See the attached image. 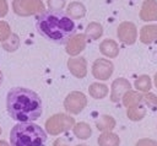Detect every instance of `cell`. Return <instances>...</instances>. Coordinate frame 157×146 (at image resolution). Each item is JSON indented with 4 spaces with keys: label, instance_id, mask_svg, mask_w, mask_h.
<instances>
[{
    "label": "cell",
    "instance_id": "obj_7",
    "mask_svg": "<svg viewBox=\"0 0 157 146\" xmlns=\"http://www.w3.org/2000/svg\"><path fill=\"white\" fill-rule=\"evenodd\" d=\"M114 71V65L108 59H97L92 65V75L97 80H108Z\"/></svg>",
    "mask_w": 157,
    "mask_h": 146
},
{
    "label": "cell",
    "instance_id": "obj_26",
    "mask_svg": "<svg viewBox=\"0 0 157 146\" xmlns=\"http://www.w3.org/2000/svg\"><path fill=\"white\" fill-rule=\"evenodd\" d=\"M11 34V29L9 23H6L5 21H0V42L6 40Z\"/></svg>",
    "mask_w": 157,
    "mask_h": 146
},
{
    "label": "cell",
    "instance_id": "obj_12",
    "mask_svg": "<svg viewBox=\"0 0 157 146\" xmlns=\"http://www.w3.org/2000/svg\"><path fill=\"white\" fill-rule=\"evenodd\" d=\"M140 18L142 21H157V1L145 0L140 11Z\"/></svg>",
    "mask_w": 157,
    "mask_h": 146
},
{
    "label": "cell",
    "instance_id": "obj_35",
    "mask_svg": "<svg viewBox=\"0 0 157 146\" xmlns=\"http://www.w3.org/2000/svg\"><path fill=\"white\" fill-rule=\"evenodd\" d=\"M0 135H1V128H0Z\"/></svg>",
    "mask_w": 157,
    "mask_h": 146
},
{
    "label": "cell",
    "instance_id": "obj_2",
    "mask_svg": "<svg viewBox=\"0 0 157 146\" xmlns=\"http://www.w3.org/2000/svg\"><path fill=\"white\" fill-rule=\"evenodd\" d=\"M36 27L43 37L58 44H65L76 31L74 20L63 11H43L38 13Z\"/></svg>",
    "mask_w": 157,
    "mask_h": 146
},
{
    "label": "cell",
    "instance_id": "obj_20",
    "mask_svg": "<svg viewBox=\"0 0 157 146\" xmlns=\"http://www.w3.org/2000/svg\"><path fill=\"white\" fill-rule=\"evenodd\" d=\"M88 92L90 94L96 98V99H102L104 98L107 94H108V87L103 83H99V82H94V83H91L90 87H88Z\"/></svg>",
    "mask_w": 157,
    "mask_h": 146
},
{
    "label": "cell",
    "instance_id": "obj_13",
    "mask_svg": "<svg viewBox=\"0 0 157 146\" xmlns=\"http://www.w3.org/2000/svg\"><path fill=\"white\" fill-rule=\"evenodd\" d=\"M99 50L103 55L108 58H115L119 54V45L113 39H104L99 44Z\"/></svg>",
    "mask_w": 157,
    "mask_h": 146
},
{
    "label": "cell",
    "instance_id": "obj_10",
    "mask_svg": "<svg viewBox=\"0 0 157 146\" xmlns=\"http://www.w3.org/2000/svg\"><path fill=\"white\" fill-rule=\"evenodd\" d=\"M86 36L82 33L74 34L67 42H66V53L71 56L78 55L86 47Z\"/></svg>",
    "mask_w": 157,
    "mask_h": 146
},
{
    "label": "cell",
    "instance_id": "obj_1",
    "mask_svg": "<svg viewBox=\"0 0 157 146\" xmlns=\"http://www.w3.org/2000/svg\"><path fill=\"white\" fill-rule=\"evenodd\" d=\"M6 109L9 115L20 123H28L42 115L43 106L40 97L26 87H13L6 96Z\"/></svg>",
    "mask_w": 157,
    "mask_h": 146
},
{
    "label": "cell",
    "instance_id": "obj_29",
    "mask_svg": "<svg viewBox=\"0 0 157 146\" xmlns=\"http://www.w3.org/2000/svg\"><path fill=\"white\" fill-rule=\"evenodd\" d=\"M7 11H9V7H7L6 0H0V18L6 16Z\"/></svg>",
    "mask_w": 157,
    "mask_h": 146
},
{
    "label": "cell",
    "instance_id": "obj_34",
    "mask_svg": "<svg viewBox=\"0 0 157 146\" xmlns=\"http://www.w3.org/2000/svg\"><path fill=\"white\" fill-rule=\"evenodd\" d=\"M76 146H86V145H76Z\"/></svg>",
    "mask_w": 157,
    "mask_h": 146
},
{
    "label": "cell",
    "instance_id": "obj_31",
    "mask_svg": "<svg viewBox=\"0 0 157 146\" xmlns=\"http://www.w3.org/2000/svg\"><path fill=\"white\" fill-rule=\"evenodd\" d=\"M0 146H10L6 141H4V140H0Z\"/></svg>",
    "mask_w": 157,
    "mask_h": 146
},
{
    "label": "cell",
    "instance_id": "obj_16",
    "mask_svg": "<svg viewBox=\"0 0 157 146\" xmlns=\"http://www.w3.org/2000/svg\"><path fill=\"white\" fill-rule=\"evenodd\" d=\"M98 145L99 146H119L120 139L117 134L112 131H103L98 136Z\"/></svg>",
    "mask_w": 157,
    "mask_h": 146
},
{
    "label": "cell",
    "instance_id": "obj_4",
    "mask_svg": "<svg viewBox=\"0 0 157 146\" xmlns=\"http://www.w3.org/2000/svg\"><path fill=\"white\" fill-rule=\"evenodd\" d=\"M75 125V119L71 115L58 113L52 115L45 121V131L50 135H59L61 133L69 131Z\"/></svg>",
    "mask_w": 157,
    "mask_h": 146
},
{
    "label": "cell",
    "instance_id": "obj_27",
    "mask_svg": "<svg viewBox=\"0 0 157 146\" xmlns=\"http://www.w3.org/2000/svg\"><path fill=\"white\" fill-rule=\"evenodd\" d=\"M49 10L53 11H61L65 6V0H48L47 1Z\"/></svg>",
    "mask_w": 157,
    "mask_h": 146
},
{
    "label": "cell",
    "instance_id": "obj_19",
    "mask_svg": "<svg viewBox=\"0 0 157 146\" xmlns=\"http://www.w3.org/2000/svg\"><path fill=\"white\" fill-rule=\"evenodd\" d=\"M72 20L75 18H81L86 15V7L81 4V2H77V1H74L71 4H69L67 6V12H66Z\"/></svg>",
    "mask_w": 157,
    "mask_h": 146
},
{
    "label": "cell",
    "instance_id": "obj_30",
    "mask_svg": "<svg viewBox=\"0 0 157 146\" xmlns=\"http://www.w3.org/2000/svg\"><path fill=\"white\" fill-rule=\"evenodd\" d=\"M53 146H70V145H69V142H67L64 137H59V139H56V140L54 141Z\"/></svg>",
    "mask_w": 157,
    "mask_h": 146
},
{
    "label": "cell",
    "instance_id": "obj_6",
    "mask_svg": "<svg viewBox=\"0 0 157 146\" xmlns=\"http://www.w3.org/2000/svg\"><path fill=\"white\" fill-rule=\"evenodd\" d=\"M87 104V98L86 96L80 92V91H72L70 92L65 101H64V108L66 109V112L71 113V114H78L82 112V109L86 107Z\"/></svg>",
    "mask_w": 157,
    "mask_h": 146
},
{
    "label": "cell",
    "instance_id": "obj_22",
    "mask_svg": "<svg viewBox=\"0 0 157 146\" xmlns=\"http://www.w3.org/2000/svg\"><path fill=\"white\" fill-rule=\"evenodd\" d=\"M142 97H144V94H141L140 92H135V91H131V90H130V91H128V92L123 96L121 101H123V104H124L125 107H130V106H132V104L144 102Z\"/></svg>",
    "mask_w": 157,
    "mask_h": 146
},
{
    "label": "cell",
    "instance_id": "obj_11",
    "mask_svg": "<svg viewBox=\"0 0 157 146\" xmlns=\"http://www.w3.org/2000/svg\"><path fill=\"white\" fill-rule=\"evenodd\" d=\"M67 69L77 79H82L87 74V61L85 58H70L67 60Z\"/></svg>",
    "mask_w": 157,
    "mask_h": 146
},
{
    "label": "cell",
    "instance_id": "obj_14",
    "mask_svg": "<svg viewBox=\"0 0 157 146\" xmlns=\"http://www.w3.org/2000/svg\"><path fill=\"white\" fill-rule=\"evenodd\" d=\"M128 118L132 121H139L141 120L145 115H146V104L144 102H140V103H136V104H132L130 107H128Z\"/></svg>",
    "mask_w": 157,
    "mask_h": 146
},
{
    "label": "cell",
    "instance_id": "obj_33",
    "mask_svg": "<svg viewBox=\"0 0 157 146\" xmlns=\"http://www.w3.org/2000/svg\"><path fill=\"white\" fill-rule=\"evenodd\" d=\"M155 85H156V87H157V72H156V75H155Z\"/></svg>",
    "mask_w": 157,
    "mask_h": 146
},
{
    "label": "cell",
    "instance_id": "obj_8",
    "mask_svg": "<svg viewBox=\"0 0 157 146\" xmlns=\"http://www.w3.org/2000/svg\"><path fill=\"white\" fill-rule=\"evenodd\" d=\"M118 38L124 43V44H134L137 38V31L136 26L132 22H121L118 27Z\"/></svg>",
    "mask_w": 157,
    "mask_h": 146
},
{
    "label": "cell",
    "instance_id": "obj_23",
    "mask_svg": "<svg viewBox=\"0 0 157 146\" xmlns=\"http://www.w3.org/2000/svg\"><path fill=\"white\" fill-rule=\"evenodd\" d=\"M151 85H152V83H151V79H150V76H147V75H141V76H139V77L135 80V82H134L135 88H136L139 92H144V93H146V92L150 91Z\"/></svg>",
    "mask_w": 157,
    "mask_h": 146
},
{
    "label": "cell",
    "instance_id": "obj_9",
    "mask_svg": "<svg viewBox=\"0 0 157 146\" xmlns=\"http://www.w3.org/2000/svg\"><path fill=\"white\" fill-rule=\"evenodd\" d=\"M131 90V83L124 79V77H119L117 80L113 81L112 83V91H110V101L112 102H120V99L123 98V96Z\"/></svg>",
    "mask_w": 157,
    "mask_h": 146
},
{
    "label": "cell",
    "instance_id": "obj_3",
    "mask_svg": "<svg viewBox=\"0 0 157 146\" xmlns=\"http://www.w3.org/2000/svg\"><path fill=\"white\" fill-rule=\"evenodd\" d=\"M47 134L43 128L32 121L16 124L10 133L11 146H45Z\"/></svg>",
    "mask_w": 157,
    "mask_h": 146
},
{
    "label": "cell",
    "instance_id": "obj_21",
    "mask_svg": "<svg viewBox=\"0 0 157 146\" xmlns=\"http://www.w3.org/2000/svg\"><path fill=\"white\" fill-rule=\"evenodd\" d=\"M102 34H103V27H102L99 23H97V22H91V23L86 27L85 36H86L87 39L96 40V39H98Z\"/></svg>",
    "mask_w": 157,
    "mask_h": 146
},
{
    "label": "cell",
    "instance_id": "obj_32",
    "mask_svg": "<svg viewBox=\"0 0 157 146\" xmlns=\"http://www.w3.org/2000/svg\"><path fill=\"white\" fill-rule=\"evenodd\" d=\"M2 80H4V76H2V72L0 71V86H1V83H2Z\"/></svg>",
    "mask_w": 157,
    "mask_h": 146
},
{
    "label": "cell",
    "instance_id": "obj_28",
    "mask_svg": "<svg viewBox=\"0 0 157 146\" xmlns=\"http://www.w3.org/2000/svg\"><path fill=\"white\" fill-rule=\"evenodd\" d=\"M136 146H157V141L151 139H141L136 142Z\"/></svg>",
    "mask_w": 157,
    "mask_h": 146
},
{
    "label": "cell",
    "instance_id": "obj_25",
    "mask_svg": "<svg viewBox=\"0 0 157 146\" xmlns=\"http://www.w3.org/2000/svg\"><path fill=\"white\" fill-rule=\"evenodd\" d=\"M144 103L146 104V107H150L151 109H156L157 108V96L155 93L151 92H146L142 97Z\"/></svg>",
    "mask_w": 157,
    "mask_h": 146
},
{
    "label": "cell",
    "instance_id": "obj_24",
    "mask_svg": "<svg viewBox=\"0 0 157 146\" xmlns=\"http://www.w3.org/2000/svg\"><path fill=\"white\" fill-rule=\"evenodd\" d=\"M20 47V38L16 33H11L10 37L2 42V48L6 52H15Z\"/></svg>",
    "mask_w": 157,
    "mask_h": 146
},
{
    "label": "cell",
    "instance_id": "obj_15",
    "mask_svg": "<svg viewBox=\"0 0 157 146\" xmlns=\"http://www.w3.org/2000/svg\"><path fill=\"white\" fill-rule=\"evenodd\" d=\"M140 40L144 44H150L157 40V25L144 26L140 31Z\"/></svg>",
    "mask_w": 157,
    "mask_h": 146
},
{
    "label": "cell",
    "instance_id": "obj_18",
    "mask_svg": "<svg viewBox=\"0 0 157 146\" xmlns=\"http://www.w3.org/2000/svg\"><path fill=\"white\" fill-rule=\"evenodd\" d=\"M96 126L99 131H112L115 128V120L110 115H102L96 121Z\"/></svg>",
    "mask_w": 157,
    "mask_h": 146
},
{
    "label": "cell",
    "instance_id": "obj_5",
    "mask_svg": "<svg viewBox=\"0 0 157 146\" xmlns=\"http://www.w3.org/2000/svg\"><path fill=\"white\" fill-rule=\"evenodd\" d=\"M12 10L18 16H32L43 12L45 9L42 0H13Z\"/></svg>",
    "mask_w": 157,
    "mask_h": 146
},
{
    "label": "cell",
    "instance_id": "obj_17",
    "mask_svg": "<svg viewBox=\"0 0 157 146\" xmlns=\"http://www.w3.org/2000/svg\"><path fill=\"white\" fill-rule=\"evenodd\" d=\"M72 131H74V135L77 139H81V140H87L92 135L91 126L87 123H85V121H81V123L75 124L74 128H72Z\"/></svg>",
    "mask_w": 157,
    "mask_h": 146
}]
</instances>
